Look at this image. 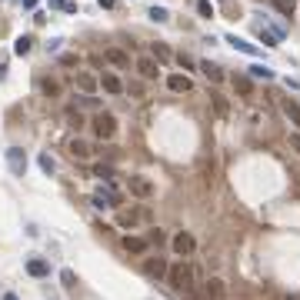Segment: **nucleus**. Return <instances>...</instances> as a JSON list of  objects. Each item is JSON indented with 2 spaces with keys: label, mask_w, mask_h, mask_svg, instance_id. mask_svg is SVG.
Listing matches in <instances>:
<instances>
[{
  "label": "nucleus",
  "mask_w": 300,
  "mask_h": 300,
  "mask_svg": "<svg viewBox=\"0 0 300 300\" xmlns=\"http://www.w3.org/2000/svg\"><path fill=\"white\" fill-rule=\"evenodd\" d=\"M167 280H170V287H174L180 297L187 300H197V284H194V267L187 264V257H180V264H174V267L167 270Z\"/></svg>",
  "instance_id": "nucleus-1"
},
{
  "label": "nucleus",
  "mask_w": 300,
  "mask_h": 300,
  "mask_svg": "<svg viewBox=\"0 0 300 300\" xmlns=\"http://www.w3.org/2000/svg\"><path fill=\"white\" fill-rule=\"evenodd\" d=\"M90 127H94V134L100 137V140H114V137H117V117H114V114H94Z\"/></svg>",
  "instance_id": "nucleus-2"
},
{
  "label": "nucleus",
  "mask_w": 300,
  "mask_h": 300,
  "mask_svg": "<svg viewBox=\"0 0 300 300\" xmlns=\"http://www.w3.org/2000/svg\"><path fill=\"white\" fill-rule=\"evenodd\" d=\"M170 247H174L177 257H190V253L197 250V240H194V234L180 230V234H174V237H170Z\"/></svg>",
  "instance_id": "nucleus-3"
},
{
  "label": "nucleus",
  "mask_w": 300,
  "mask_h": 300,
  "mask_svg": "<svg viewBox=\"0 0 300 300\" xmlns=\"http://www.w3.org/2000/svg\"><path fill=\"white\" fill-rule=\"evenodd\" d=\"M73 84H77V90L80 94H97V87H100V77H94V73H87V70H77V77H73Z\"/></svg>",
  "instance_id": "nucleus-4"
},
{
  "label": "nucleus",
  "mask_w": 300,
  "mask_h": 300,
  "mask_svg": "<svg viewBox=\"0 0 300 300\" xmlns=\"http://www.w3.org/2000/svg\"><path fill=\"white\" fill-rule=\"evenodd\" d=\"M223 297H227V284L220 277H210L204 284V300H223Z\"/></svg>",
  "instance_id": "nucleus-5"
},
{
  "label": "nucleus",
  "mask_w": 300,
  "mask_h": 300,
  "mask_svg": "<svg viewBox=\"0 0 300 300\" xmlns=\"http://www.w3.org/2000/svg\"><path fill=\"white\" fill-rule=\"evenodd\" d=\"M137 70H140V77L157 80L160 77V60L157 57H140V60H137Z\"/></svg>",
  "instance_id": "nucleus-6"
},
{
  "label": "nucleus",
  "mask_w": 300,
  "mask_h": 300,
  "mask_svg": "<svg viewBox=\"0 0 300 300\" xmlns=\"http://www.w3.org/2000/svg\"><path fill=\"white\" fill-rule=\"evenodd\" d=\"M130 194L140 200H150L154 197V183L147 180V177H130Z\"/></svg>",
  "instance_id": "nucleus-7"
},
{
  "label": "nucleus",
  "mask_w": 300,
  "mask_h": 300,
  "mask_svg": "<svg viewBox=\"0 0 300 300\" xmlns=\"http://www.w3.org/2000/svg\"><path fill=\"white\" fill-rule=\"evenodd\" d=\"M67 150H70L77 160H90L94 157V147H90L87 140H80V137H70V140H67Z\"/></svg>",
  "instance_id": "nucleus-8"
},
{
  "label": "nucleus",
  "mask_w": 300,
  "mask_h": 300,
  "mask_svg": "<svg viewBox=\"0 0 300 300\" xmlns=\"http://www.w3.org/2000/svg\"><path fill=\"white\" fill-rule=\"evenodd\" d=\"M7 164H10V174L20 177V174L27 170V157H24V150H20V147H10V150H7Z\"/></svg>",
  "instance_id": "nucleus-9"
},
{
  "label": "nucleus",
  "mask_w": 300,
  "mask_h": 300,
  "mask_svg": "<svg viewBox=\"0 0 300 300\" xmlns=\"http://www.w3.org/2000/svg\"><path fill=\"white\" fill-rule=\"evenodd\" d=\"M100 87L107 90V94L117 97V94H124V80H120L114 70H103V73H100Z\"/></svg>",
  "instance_id": "nucleus-10"
},
{
  "label": "nucleus",
  "mask_w": 300,
  "mask_h": 300,
  "mask_svg": "<svg viewBox=\"0 0 300 300\" xmlns=\"http://www.w3.org/2000/svg\"><path fill=\"white\" fill-rule=\"evenodd\" d=\"M167 87L174 90V94H187V90H194V80H190L187 73H170V77H167Z\"/></svg>",
  "instance_id": "nucleus-11"
},
{
  "label": "nucleus",
  "mask_w": 300,
  "mask_h": 300,
  "mask_svg": "<svg viewBox=\"0 0 300 300\" xmlns=\"http://www.w3.org/2000/svg\"><path fill=\"white\" fill-rule=\"evenodd\" d=\"M140 220H147V210H143V207H137V210H130V213H120V217H117V223H120L124 230H134Z\"/></svg>",
  "instance_id": "nucleus-12"
},
{
  "label": "nucleus",
  "mask_w": 300,
  "mask_h": 300,
  "mask_svg": "<svg viewBox=\"0 0 300 300\" xmlns=\"http://www.w3.org/2000/svg\"><path fill=\"white\" fill-rule=\"evenodd\" d=\"M143 270H147L150 277H167V270H170V264H167L164 257H150V260H143Z\"/></svg>",
  "instance_id": "nucleus-13"
},
{
  "label": "nucleus",
  "mask_w": 300,
  "mask_h": 300,
  "mask_svg": "<svg viewBox=\"0 0 300 300\" xmlns=\"http://www.w3.org/2000/svg\"><path fill=\"white\" fill-rule=\"evenodd\" d=\"M147 247H150L147 237H134V234H127V237H124V250L127 253H147Z\"/></svg>",
  "instance_id": "nucleus-14"
},
{
  "label": "nucleus",
  "mask_w": 300,
  "mask_h": 300,
  "mask_svg": "<svg viewBox=\"0 0 300 300\" xmlns=\"http://www.w3.org/2000/svg\"><path fill=\"white\" fill-rule=\"evenodd\" d=\"M200 73H204V77L210 80V84H223V80H227V73H223L220 67H217V63H210V60L200 63Z\"/></svg>",
  "instance_id": "nucleus-15"
},
{
  "label": "nucleus",
  "mask_w": 300,
  "mask_h": 300,
  "mask_svg": "<svg viewBox=\"0 0 300 300\" xmlns=\"http://www.w3.org/2000/svg\"><path fill=\"white\" fill-rule=\"evenodd\" d=\"M24 270H27L30 277H37V280H40V277H47V274H50V264H47V260H40V257H33V260H27V264H24Z\"/></svg>",
  "instance_id": "nucleus-16"
},
{
  "label": "nucleus",
  "mask_w": 300,
  "mask_h": 300,
  "mask_svg": "<svg viewBox=\"0 0 300 300\" xmlns=\"http://www.w3.org/2000/svg\"><path fill=\"white\" fill-rule=\"evenodd\" d=\"M227 44L234 50H240V54H250V57H257V47H253V44H247V40H240L237 33H227Z\"/></svg>",
  "instance_id": "nucleus-17"
},
{
  "label": "nucleus",
  "mask_w": 300,
  "mask_h": 300,
  "mask_svg": "<svg viewBox=\"0 0 300 300\" xmlns=\"http://www.w3.org/2000/svg\"><path fill=\"white\" fill-rule=\"evenodd\" d=\"M107 60H110L114 67H127V63H130V60H127V54H124L120 47H110V50H107Z\"/></svg>",
  "instance_id": "nucleus-18"
},
{
  "label": "nucleus",
  "mask_w": 300,
  "mask_h": 300,
  "mask_svg": "<svg viewBox=\"0 0 300 300\" xmlns=\"http://www.w3.org/2000/svg\"><path fill=\"white\" fill-rule=\"evenodd\" d=\"M210 103H213V110L220 114V117H227V114H230V103H227V97H220V94H210Z\"/></svg>",
  "instance_id": "nucleus-19"
},
{
  "label": "nucleus",
  "mask_w": 300,
  "mask_h": 300,
  "mask_svg": "<svg viewBox=\"0 0 300 300\" xmlns=\"http://www.w3.org/2000/svg\"><path fill=\"white\" fill-rule=\"evenodd\" d=\"M284 117L290 120V124H297V127H300V107H297L293 100H287V103H284Z\"/></svg>",
  "instance_id": "nucleus-20"
},
{
  "label": "nucleus",
  "mask_w": 300,
  "mask_h": 300,
  "mask_svg": "<svg viewBox=\"0 0 300 300\" xmlns=\"http://www.w3.org/2000/svg\"><path fill=\"white\" fill-rule=\"evenodd\" d=\"M40 90H44L47 97H57V94H60V84H57L54 77H44V80H40Z\"/></svg>",
  "instance_id": "nucleus-21"
},
{
  "label": "nucleus",
  "mask_w": 300,
  "mask_h": 300,
  "mask_svg": "<svg viewBox=\"0 0 300 300\" xmlns=\"http://www.w3.org/2000/svg\"><path fill=\"white\" fill-rule=\"evenodd\" d=\"M230 84H234V87H237L244 97H250V94H253V84H250V80H244V77H234Z\"/></svg>",
  "instance_id": "nucleus-22"
},
{
  "label": "nucleus",
  "mask_w": 300,
  "mask_h": 300,
  "mask_svg": "<svg viewBox=\"0 0 300 300\" xmlns=\"http://www.w3.org/2000/svg\"><path fill=\"white\" fill-rule=\"evenodd\" d=\"M274 7L280 10V14H287V17H290L293 10H297V0H274Z\"/></svg>",
  "instance_id": "nucleus-23"
},
{
  "label": "nucleus",
  "mask_w": 300,
  "mask_h": 300,
  "mask_svg": "<svg viewBox=\"0 0 300 300\" xmlns=\"http://www.w3.org/2000/svg\"><path fill=\"white\" fill-rule=\"evenodd\" d=\"M250 77H264V80H274V70H270V67H260V63H253V67H250Z\"/></svg>",
  "instance_id": "nucleus-24"
},
{
  "label": "nucleus",
  "mask_w": 300,
  "mask_h": 300,
  "mask_svg": "<svg viewBox=\"0 0 300 300\" xmlns=\"http://www.w3.org/2000/svg\"><path fill=\"white\" fill-rule=\"evenodd\" d=\"M50 7L63 10V14H77V4H70V0H50Z\"/></svg>",
  "instance_id": "nucleus-25"
},
{
  "label": "nucleus",
  "mask_w": 300,
  "mask_h": 300,
  "mask_svg": "<svg viewBox=\"0 0 300 300\" xmlns=\"http://www.w3.org/2000/svg\"><path fill=\"white\" fill-rule=\"evenodd\" d=\"M30 47H33V40H30V37H17V44H14V50H17L20 57H24V54H27Z\"/></svg>",
  "instance_id": "nucleus-26"
},
{
  "label": "nucleus",
  "mask_w": 300,
  "mask_h": 300,
  "mask_svg": "<svg viewBox=\"0 0 300 300\" xmlns=\"http://www.w3.org/2000/svg\"><path fill=\"white\" fill-rule=\"evenodd\" d=\"M154 57H157V60H170V47H167V44H154Z\"/></svg>",
  "instance_id": "nucleus-27"
},
{
  "label": "nucleus",
  "mask_w": 300,
  "mask_h": 300,
  "mask_svg": "<svg viewBox=\"0 0 300 300\" xmlns=\"http://www.w3.org/2000/svg\"><path fill=\"white\" fill-rule=\"evenodd\" d=\"M60 284L67 287V290H73V287H77V277H73V270H63V274H60Z\"/></svg>",
  "instance_id": "nucleus-28"
},
{
  "label": "nucleus",
  "mask_w": 300,
  "mask_h": 300,
  "mask_svg": "<svg viewBox=\"0 0 300 300\" xmlns=\"http://www.w3.org/2000/svg\"><path fill=\"white\" fill-rule=\"evenodd\" d=\"M147 240H150V244H164V240H167V234H164V230H160V227H154V230H150V234H147Z\"/></svg>",
  "instance_id": "nucleus-29"
},
{
  "label": "nucleus",
  "mask_w": 300,
  "mask_h": 300,
  "mask_svg": "<svg viewBox=\"0 0 300 300\" xmlns=\"http://www.w3.org/2000/svg\"><path fill=\"white\" fill-rule=\"evenodd\" d=\"M40 167H44L47 174H54V170H57V164H54V157H50V154H40Z\"/></svg>",
  "instance_id": "nucleus-30"
},
{
  "label": "nucleus",
  "mask_w": 300,
  "mask_h": 300,
  "mask_svg": "<svg viewBox=\"0 0 300 300\" xmlns=\"http://www.w3.org/2000/svg\"><path fill=\"white\" fill-rule=\"evenodd\" d=\"M94 174L100 177V180H110V177H114V170H110V167H103V164H97V167H94Z\"/></svg>",
  "instance_id": "nucleus-31"
},
{
  "label": "nucleus",
  "mask_w": 300,
  "mask_h": 300,
  "mask_svg": "<svg viewBox=\"0 0 300 300\" xmlns=\"http://www.w3.org/2000/svg\"><path fill=\"white\" fill-rule=\"evenodd\" d=\"M167 17H170V14H167L164 7H150V20H160V24H164Z\"/></svg>",
  "instance_id": "nucleus-32"
},
{
  "label": "nucleus",
  "mask_w": 300,
  "mask_h": 300,
  "mask_svg": "<svg viewBox=\"0 0 300 300\" xmlns=\"http://www.w3.org/2000/svg\"><path fill=\"white\" fill-rule=\"evenodd\" d=\"M197 14L200 17H213V7L207 4V0H197Z\"/></svg>",
  "instance_id": "nucleus-33"
},
{
  "label": "nucleus",
  "mask_w": 300,
  "mask_h": 300,
  "mask_svg": "<svg viewBox=\"0 0 300 300\" xmlns=\"http://www.w3.org/2000/svg\"><path fill=\"white\" fill-rule=\"evenodd\" d=\"M67 120H70L73 127H80V124H84V120H80V114H77V110H67Z\"/></svg>",
  "instance_id": "nucleus-34"
},
{
  "label": "nucleus",
  "mask_w": 300,
  "mask_h": 300,
  "mask_svg": "<svg viewBox=\"0 0 300 300\" xmlns=\"http://www.w3.org/2000/svg\"><path fill=\"white\" fill-rule=\"evenodd\" d=\"M97 4H100L103 10H114V7H117V0H97Z\"/></svg>",
  "instance_id": "nucleus-35"
},
{
  "label": "nucleus",
  "mask_w": 300,
  "mask_h": 300,
  "mask_svg": "<svg viewBox=\"0 0 300 300\" xmlns=\"http://www.w3.org/2000/svg\"><path fill=\"white\" fill-rule=\"evenodd\" d=\"M290 147H293V150L300 154V134H290Z\"/></svg>",
  "instance_id": "nucleus-36"
},
{
  "label": "nucleus",
  "mask_w": 300,
  "mask_h": 300,
  "mask_svg": "<svg viewBox=\"0 0 300 300\" xmlns=\"http://www.w3.org/2000/svg\"><path fill=\"white\" fill-rule=\"evenodd\" d=\"M20 4H24L27 10H33V7H37V0H20Z\"/></svg>",
  "instance_id": "nucleus-37"
},
{
  "label": "nucleus",
  "mask_w": 300,
  "mask_h": 300,
  "mask_svg": "<svg viewBox=\"0 0 300 300\" xmlns=\"http://www.w3.org/2000/svg\"><path fill=\"white\" fill-rule=\"evenodd\" d=\"M4 300H20V297H17V293H4Z\"/></svg>",
  "instance_id": "nucleus-38"
},
{
  "label": "nucleus",
  "mask_w": 300,
  "mask_h": 300,
  "mask_svg": "<svg viewBox=\"0 0 300 300\" xmlns=\"http://www.w3.org/2000/svg\"><path fill=\"white\" fill-rule=\"evenodd\" d=\"M287 300H297V297H287Z\"/></svg>",
  "instance_id": "nucleus-39"
}]
</instances>
